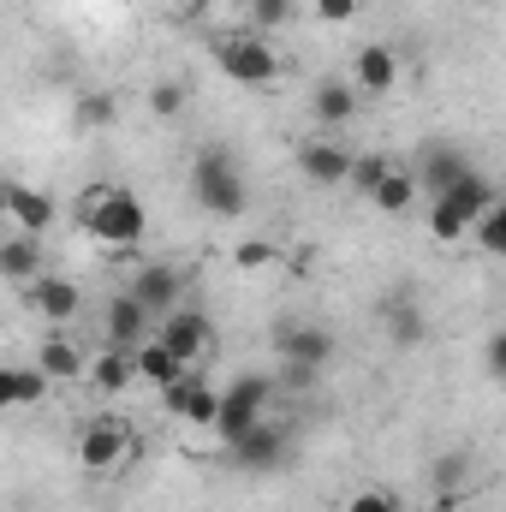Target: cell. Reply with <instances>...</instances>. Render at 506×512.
Returning <instances> with one entry per match:
<instances>
[{"label":"cell","mask_w":506,"mask_h":512,"mask_svg":"<svg viewBox=\"0 0 506 512\" xmlns=\"http://www.w3.org/2000/svg\"><path fill=\"white\" fill-rule=\"evenodd\" d=\"M102 334H108V346H120V352H131V346H143L149 340V310L137 304V298H114L108 304V322H102Z\"/></svg>","instance_id":"17"},{"label":"cell","mask_w":506,"mask_h":512,"mask_svg":"<svg viewBox=\"0 0 506 512\" xmlns=\"http://www.w3.org/2000/svg\"><path fill=\"white\" fill-rule=\"evenodd\" d=\"M36 370H42L48 382H78V376L90 370V352H84L72 334H48L42 352H36Z\"/></svg>","instance_id":"16"},{"label":"cell","mask_w":506,"mask_h":512,"mask_svg":"<svg viewBox=\"0 0 506 512\" xmlns=\"http://www.w3.org/2000/svg\"><path fill=\"white\" fill-rule=\"evenodd\" d=\"M387 167H393V155H381V149H370V155H352V173H346V185H358V191L370 197V191L381 185V173H387Z\"/></svg>","instance_id":"27"},{"label":"cell","mask_w":506,"mask_h":512,"mask_svg":"<svg viewBox=\"0 0 506 512\" xmlns=\"http://www.w3.org/2000/svg\"><path fill=\"white\" fill-rule=\"evenodd\" d=\"M233 256H239V268H268V262H274V245H268V239H245Z\"/></svg>","instance_id":"32"},{"label":"cell","mask_w":506,"mask_h":512,"mask_svg":"<svg viewBox=\"0 0 506 512\" xmlns=\"http://www.w3.org/2000/svg\"><path fill=\"white\" fill-rule=\"evenodd\" d=\"M393 84H399V54L381 48V42L358 48V60H352V90H364V96H387Z\"/></svg>","instance_id":"15"},{"label":"cell","mask_w":506,"mask_h":512,"mask_svg":"<svg viewBox=\"0 0 506 512\" xmlns=\"http://www.w3.org/2000/svg\"><path fill=\"white\" fill-rule=\"evenodd\" d=\"M459 173H471V161H465L459 149H429V155H423V167H417L411 179H417V185H429V191L441 197V191H447Z\"/></svg>","instance_id":"24"},{"label":"cell","mask_w":506,"mask_h":512,"mask_svg":"<svg viewBox=\"0 0 506 512\" xmlns=\"http://www.w3.org/2000/svg\"><path fill=\"white\" fill-rule=\"evenodd\" d=\"M268 399H274V387H268V376H239V382L221 393V405H215V435H221V447H233L251 423H262L268 417Z\"/></svg>","instance_id":"5"},{"label":"cell","mask_w":506,"mask_h":512,"mask_svg":"<svg viewBox=\"0 0 506 512\" xmlns=\"http://www.w3.org/2000/svg\"><path fill=\"white\" fill-rule=\"evenodd\" d=\"M78 227L90 239H102L108 251H137L143 233H149V209H143V197L126 191V185H90L78 197Z\"/></svg>","instance_id":"1"},{"label":"cell","mask_w":506,"mask_h":512,"mask_svg":"<svg viewBox=\"0 0 506 512\" xmlns=\"http://www.w3.org/2000/svg\"><path fill=\"white\" fill-rule=\"evenodd\" d=\"M286 441H292L286 423H268V417H262V423H251V429L227 447V459H233L239 471H274V465L286 459Z\"/></svg>","instance_id":"10"},{"label":"cell","mask_w":506,"mask_h":512,"mask_svg":"<svg viewBox=\"0 0 506 512\" xmlns=\"http://www.w3.org/2000/svg\"><path fill=\"white\" fill-rule=\"evenodd\" d=\"M292 12H298V0H251L256 36H268V30H280V24H292Z\"/></svg>","instance_id":"28"},{"label":"cell","mask_w":506,"mask_h":512,"mask_svg":"<svg viewBox=\"0 0 506 512\" xmlns=\"http://www.w3.org/2000/svg\"><path fill=\"white\" fill-rule=\"evenodd\" d=\"M155 340H161V346H167V352H173V358H179L185 370H197L203 358H215V322H209L203 310H185V304L161 316Z\"/></svg>","instance_id":"6"},{"label":"cell","mask_w":506,"mask_h":512,"mask_svg":"<svg viewBox=\"0 0 506 512\" xmlns=\"http://www.w3.org/2000/svg\"><path fill=\"white\" fill-rule=\"evenodd\" d=\"M316 24H352L358 18V0H310Z\"/></svg>","instance_id":"31"},{"label":"cell","mask_w":506,"mask_h":512,"mask_svg":"<svg viewBox=\"0 0 506 512\" xmlns=\"http://www.w3.org/2000/svg\"><path fill=\"white\" fill-rule=\"evenodd\" d=\"M90 382H96V393H108V399H120L131 382H137V364H131V352H120V346H108V352H96L90 358V370H84Z\"/></svg>","instance_id":"19"},{"label":"cell","mask_w":506,"mask_h":512,"mask_svg":"<svg viewBox=\"0 0 506 512\" xmlns=\"http://www.w3.org/2000/svg\"><path fill=\"white\" fill-rule=\"evenodd\" d=\"M126 298H137V304L149 310V322L167 316V310H179V298H185V268H173V262H143V268L131 274Z\"/></svg>","instance_id":"8"},{"label":"cell","mask_w":506,"mask_h":512,"mask_svg":"<svg viewBox=\"0 0 506 512\" xmlns=\"http://www.w3.org/2000/svg\"><path fill=\"white\" fill-rule=\"evenodd\" d=\"M36 274H48V251H42V239H36V233H12V239L0 245V280L30 286Z\"/></svg>","instance_id":"14"},{"label":"cell","mask_w":506,"mask_h":512,"mask_svg":"<svg viewBox=\"0 0 506 512\" xmlns=\"http://www.w3.org/2000/svg\"><path fill=\"white\" fill-rule=\"evenodd\" d=\"M48 376L42 370H6L0 364V411H12V405H42L48 399Z\"/></svg>","instance_id":"23"},{"label":"cell","mask_w":506,"mask_h":512,"mask_svg":"<svg viewBox=\"0 0 506 512\" xmlns=\"http://www.w3.org/2000/svg\"><path fill=\"white\" fill-rule=\"evenodd\" d=\"M24 292V304L36 310V316H48V322H72L78 316V280H66V274H36L30 286H18Z\"/></svg>","instance_id":"11"},{"label":"cell","mask_w":506,"mask_h":512,"mask_svg":"<svg viewBox=\"0 0 506 512\" xmlns=\"http://www.w3.org/2000/svg\"><path fill=\"white\" fill-rule=\"evenodd\" d=\"M131 447H137V435H131L120 417H96V423L78 429V465L96 471V477H102V471H120L131 459Z\"/></svg>","instance_id":"7"},{"label":"cell","mask_w":506,"mask_h":512,"mask_svg":"<svg viewBox=\"0 0 506 512\" xmlns=\"http://www.w3.org/2000/svg\"><path fill=\"white\" fill-rule=\"evenodd\" d=\"M209 54H215V66L233 78V84H274L280 78V54H274V42L268 36H256V30H227V36H215L209 42Z\"/></svg>","instance_id":"4"},{"label":"cell","mask_w":506,"mask_h":512,"mask_svg":"<svg viewBox=\"0 0 506 512\" xmlns=\"http://www.w3.org/2000/svg\"><path fill=\"white\" fill-rule=\"evenodd\" d=\"M501 370H506V340L495 334V340H489V376H501Z\"/></svg>","instance_id":"35"},{"label":"cell","mask_w":506,"mask_h":512,"mask_svg":"<svg viewBox=\"0 0 506 512\" xmlns=\"http://www.w3.org/2000/svg\"><path fill=\"white\" fill-rule=\"evenodd\" d=\"M274 352H280V364H292V370H322V364L334 358V334L316 328V322H280V328H274Z\"/></svg>","instance_id":"9"},{"label":"cell","mask_w":506,"mask_h":512,"mask_svg":"<svg viewBox=\"0 0 506 512\" xmlns=\"http://www.w3.org/2000/svg\"><path fill=\"white\" fill-rule=\"evenodd\" d=\"M6 215L18 221V233H36V239H42V233L60 221V203H54L42 185H12V179H6Z\"/></svg>","instance_id":"12"},{"label":"cell","mask_w":506,"mask_h":512,"mask_svg":"<svg viewBox=\"0 0 506 512\" xmlns=\"http://www.w3.org/2000/svg\"><path fill=\"white\" fill-rule=\"evenodd\" d=\"M191 197H197L215 221H239V215L251 209V185H245L233 149H215V143L197 149V161H191Z\"/></svg>","instance_id":"2"},{"label":"cell","mask_w":506,"mask_h":512,"mask_svg":"<svg viewBox=\"0 0 506 512\" xmlns=\"http://www.w3.org/2000/svg\"><path fill=\"white\" fill-rule=\"evenodd\" d=\"M471 233H477V245H483L489 256L506 251V203H501V197H495V203H489V209L471 221Z\"/></svg>","instance_id":"26"},{"label":"cell","mask_w":506,"mask_h":512,"mask_svg":"<svg viewBox=\"0 0 506 512\" xmlns=\"http://www.w3.org/2000/svg\"><path fill=\"white\" fill-rule=\"evenodd\" d=\"M310 114H316L322 126H346V120L358 114V90L340 84V78H322V84L310 90Z\"/></svg>","instance_id":"20"},{"label":"cell","mask_w":506,"mask_h":512,"mask_svg":"<svg viewBox=\"0 0 506 512\" xmlns=\"http://www.w3.org/2000/svg\"><path fill=\"white\" fill-rule=\"evenodd\" d=\"M131 364H137V382L149 387H173L179 376H185V364L161 346V340H143V346H131Z\"/></svg>","instance_id":"21"},{"label":"cell","mask_w":506,"mask_h":512,"mask_svg":"<svg viewBox=\"0 0 506 512\" xmlns=\"http://www.w3.org/2000/svg\"><path fill=\"white\" fill-rule=\"evenodd\" d=\"M370 203H376L381 215H411V203H417V179H411V167H387L381 173V185L370 191Z\"/></svg>","instance_id":"22"},{"label":"cell","mask_w":506,"mask_h":512,"mask_svg":"<svg viewBox=\"0 0 506 512\" xmlns=\"http://www.w3.org/2000/svg\"><path fill=\"white\" fill-rule=\"evenodd\" d=\"M465 477H471V459H465V453H447V459L435 465V489H441V501H453V489H459Z\"/></svg>","instance_id":"30"},{"label":"cell","mask_w":506,"mask_h":512,"mask_svg":"<svg viewBox=\"0 0 506 512\" xmlns=\"http://www.w3.org/2000/svg\"><path fill=\"white\" fill-rule=\"evenodd\" d=\"M167 6H173L179 18H203V12H209V0H167Z\"/></svg>","instance_id":"36"},{"label":"cell","mask_w":506,"mask_h":512,"mask_svg":"<svg viewBox=\"0 0 506 512\" xmlns=\"http://www.w3.org/2000/svg\"><path fill=\"white\" fill-rule=\"evenodd\" d=\"M423 334V316L417 310H393V340H417Z\"/></svg>","instance_id":"34"},{"label":"cell","mask_w":506,"mask_h":512,"mask_svg":"<svg viewBox=\"0 0 506 512\" xmlns=\"http://www.w3.org/2000/svg\"><path fill=\"white\" fill-rule=\"evenodd\" d=\"M0 215H6V179H0Z\"/></svg>","instance_id":"37"},{"label":"cell","mask_w":506,"mask_h":512,"mask_svg":"<svg viewBox=\"0 0 506 512\" xmlns=\"http://www.w3.org/2000/svg\"><path fill=\"white\" fill-rule=\"evenodd\" d=\"M161 399H167V411H173V417H185V423H203V429L215 423V405H221V393L203 382L197 370H185L173 387H161Z\"/></svg>","instance_id":"13"},{"label":"cell","mask_w":506,"mask_h":512,"mask_svg":"<svg viewBox=\"0 0 506 512\" xmlns=\"http://www.w3.org/2000/svg\"><path fill=\"white\" fill-rule=\"evenodd\" d=\"M114 114H120V102H114L108 90H90V96H78V102H72L78 131H108V126H114Z\"/></svg>","instance_id":"25"},{"label":"cell","mask_w":506,"mask_h":512,"mask_svg":"<svg viewBox=\"0 0 506 512\" xmlns=\"http://www.w3.org/2000/svg\"><path fill=\"white\" fill-rule=\"evenodd\" d=\"M495 197H501V191H495L489 173H477V167L459 173V179L435 197V209H429V233H435V245H459V239L471 233V221H477Z\"/></svg>","instance_id":"3"},{"label":"cell","mask_w":506,"mask_h":512,"mask_svg":"<svg viewBox=\"0 0 506 512\" xmlns=\"http://www.w3.org/2000/svg\"><path fill=\"white\" fill-rule=\"evenodd\" d=\"M346 512H399V501H393L387 489H364V495H352V507Z\"/></svg>","instance_id":"33"},{"label":"cell","mask_w":506,"mask_h":512,"mask_svg":"<svg viewBox=\"0 0 506 512\" xmlns=\"http://www.w3.org/2000/svg\"><path fill=\"white\" fill-rule=\"evenodd\" d=\"M149 114L155 120H179L185 114V84H149Z\"/></svg>","instance_id":"29"},{"label":"cell","mask_w":506,"mask_h":512,"mask_svg":"<svg viewBox=\"0 0 506 512\" xmlns=\"http://www.w3.org/2000/svg\"><path fill=\"white\" fill-rule=\"evenodd\" d=\"M298 167H304V179H316V185H346V173H352V149H340V143H304L298 149Z\"/></svg>","instance_id":"18"}]
</instances>
